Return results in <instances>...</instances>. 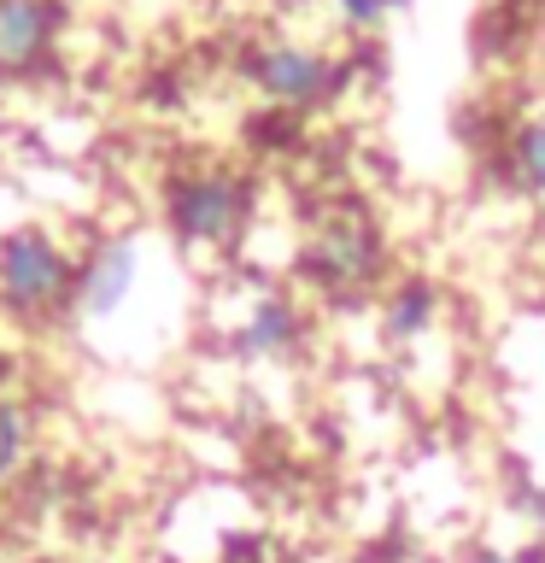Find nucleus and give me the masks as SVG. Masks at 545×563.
<instances>
[{"label": "nucleus", "instance_id": "4", "mask_svg": "<svg viewBox=\"0 0 545 563\" xmlns=\"http://www.w3.org/2000/svg\"><path fill=\"white\" fill-rule=\"evenodd\" d=\"M246 82L281 112H316L346 88V65L305 42H258L246 53Z\"/></svg>", "mask_w": 545, "mask_h": 563}, {"label": "nucleus", "instance_id": "5", "mask_svg": "<svg viewBox=\"0 0 545 563\" xmlns=\"http://www.w3.org/2000/svg\"><path fill=\"white\" fill-rule=\"evenodd\" d=\"M305 346H311V306H299L281 288H264L258 299H246L241 323L229 334V352L241 364H293Z\"/></svg>", "mask_w": 545, "mask_h": 563}, {"label": "nucleus", "instance_id": "10", "mask_svg": "<svg viewBox=\"0 0 545 563\" xmlns=\"http://www.w3.org/2000/svg\"><path fill=\"white\" fill-rule=\"evenodd\" d=\"M35 446V417L18 394H0V487H12L18 475L30 470Z\"/></svg>", "mask_w": 545, "mask_h": 563}, {"label": "nucleus", "instance_id": "12", "mask_svg": "<svg viewBox=\"0 0 545 563\" xmlns=\"http://www.w3.org/2000/svg\"><path fill=\"white\" fill-rule=\"evenodd\" d=\"M464 563H545V540H527V545H475Z\"/></svg>", "mask_w": 545, "mask_h": 563}, {"label": "nucleus", "instance_id": "1", "mask_svg": "<svg viewBox=\"0 0 545 563\" xmlns=\"http://www.w3.org/2000/svg\"><path fill=\"white\" fill-rule=\"evenodd\" d=\"M299 276L334 306H358L387 282V229L364 200H329L305 223Z\"/></svg>", "mask_w": 545, "mask_h": 563}, {"label": "nucleus", "instance_id": "11", "mask_svg": "<svg viewBox=\"0 0 545 563\" xmlns=\"http://www.w3.org/2000/svg\"><path fill=\"white\" fill-rule=\"evenodd\" d=\"M334 7H341V18H346L352 30H381L387 18L404 12L411 0H334Z\"/></svg>", "mask_w": 545, "mask_h": 563}, {"label": "nucleus", "instance_id": "7", "mask_svg": "<svg viewBox=\"0 0 545 563\" xmlns=\"http://www.w3.org/2000/svg\"><path fill=\"white\" fill-rule=\"evenodd\" d=\"M65 30L59 0H0V77H35Z\"/></svg>", "mask_w": 545, "mask_h": 563}, {"label": "nucleus", "instance_id": "14", "mask_svg": "<svg viewBox=\"0 0 545 563\" xmlns=\"http://www.w3.org/2000/svg\"><path fill=\"white\" fill-rule=\"evenodd\" d=\"M88 563H105V558H88Z\"/></svg>", "mask_w": 545, "mask_h": 563}, {"label": "nucleus", "instance_id": "9", "mask_svg": "<svg viewBox=\"0 0 545 563\" xmlns=\"http://www.w3.org/2000/svg\"><path fill=\"white\" fill-rule=\"evenodd\" d=\"M504 183L527 200H545V112L504 135Z\"/></svg>", "mask_w": 545, "mask_h": 563}, {"label": "nucleus", "instance_id": "13", "mask_svg": "<svg viewBox=\"0 0 545 563\" xmlns=\"http://www.w3.org/2000/svg\"><path fill=\"white\" fill-rule=\"evenodd\" d=\"M0 394H12V358L0 352Z\"/></svg>", "mask_w": 545, "mask_h": 563}, {"label": "nucleus", "instance_id": "6", "mask_svg": "<svg viewBox=\"0 0 545 563\" xmlns=\"http://www.w3.org/2000/svg\"><path fill=\"white\" fill-rule=\"evenodd\" d=\"M135 282H141V241L135 235L94 241L77 264V317H88V323L118 317L123 306H130Z\"/></svg>", "mask_w": 545, "mask_h": 563}, {"label": "nucleus", "instance_id": "3", "mask_svg": "<svg viewBox=\"0 0 545 563\" xmlns=\"http://www.w3.org/2000/svg\"><path fill=\"white\" fill-rule=\"evenodd\" d=\"M77 264L82 253H70L47 223L7 229L0 235V306L18 323H47L59 311H77Z\"/></svg>", "mask_w": 545, "mask_h": 563}, {"label": "nucleus", "instance_id": "2", "mask_svg": "<svg viewBox=\"0 0 545 563\" xmlns=\"http://www.w3.org/2000/svg\"><path fill=\"white\" fill-rule=\"evenodd\" d=\"M258 218V188L235 165H188L165 183V223L193 253H229Z\"/></svg>", "mask_w": 545, "mask_h": 563}, {"label": "nucleus", "instance_id": "8", "mask_svg": "<svg viewBox=\"0 0 545 563\" xmlns=\"http://www.w3.org/2000/svg\"><path fill=\"white\" fill-rule=\"evenodd\" d=\"M440 317H446V288H440L434 276L411 271V276L387 282V294H381V334H387V346H393V352L422 346L440 329Z\"/></svg>", "mask_w": 545, "mask_h": 563}]
</instances>
